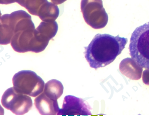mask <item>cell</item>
<instances>
[{"instance_id": "cell-1", "label": "cell", "mask_w": 149, "mask_h": 116, "mask_svg": "<svg viewBox=\"0 0 149 116\" xmlns=\"http://www.w3.org/2000/svg\"><path fill=\"white\" fill-rule=\"evenodd\" d=\"M128 39L109 34H98L85 47L84 56L90 66L95 69L112 63L125 48Z\"/></svg>"}, {"instance_id": "cell-3", "label": "cell", "mask_w": 149, "mask_h": 116, "mask_svg": "<svg viewBox=\"0 0 149 116\" xmlns=\"http://www.w3.org/2000/svg\"><path fill=\"white\" fill-rule=\"evenodd\" d=\"M14 89L17 92L32 97H36L43 92L44 81L31 70H22L13 78Z\"/></svg>"}, {"instance_id": "cell-2", "label": "cell", "mask_w": 149, "mask_h": 116, "mask_svg": "<svg viewBox=\"0 0 149 116\" xmlns=\"http://www.w3.org/2000/svg\"><path fill=\"white\" fill-rule=\"evenodd\" d=\"M130 56L139 66L149 69V21L136 28L129 47Z\"/></svg>"}, {"instance_id": "cell-4", "label": "cell", "mask_w": 149, "mask_h": 116, "mask_svg": "<svg viewBox=\"0 0 149 116\" xmlns=\"http://www.w3.org/2000/svg\"><path fill=\"white\" fill-rule=\"evenodd\" d=\"M2 106L16 115H23L28 113L33 106L32 100L29 95L20 93L14 87L7 89L1 99Z\"/></svg>"}, {"instance_id": "cell-7", "label": "cell", "mask_w": 149, "mask_h": 116, "mask_svg": "<svg viewBox=\"0 0 149 116\" xmlns=\"http://www.w3.org/2000/svg\"><path fill=\"white\" fill-rule=\"evenodd\" d=\"M63 86L60 81L52 80L45 84L43 92L51 99L58 100L63 94Z\"/></svg>"}, {"instance_id": "cell-5", "label": "cell", "mask_w": 149, "mask_h": 116, "mask_svg": "<svg viewBox=\"0 0 149 116\" xmlns=\"http://www.w3.org/2000/svg\"><path fill=\"white\" fill-rule=\"evenodd\" d=\"M91 107L84 100L73 95H67L64 98L62 109L58 115L63 116H90Z\"/></svg>"}, {"instance_id": "cell-6", "label": "cell", "mask_w": 149, "mask_h": 116, "mask_svg": "<svg viewBox=\"0 0 149 116\" xmlns=\"http://www.w3.org/2000/svg\"><path fill=\"white\" fill-rule=\"evenodd\" d=\"M34 104L41 115H58L60 110L58 100L51 99L44 92L35 99Z\"/></svg>"}]
</instances>
